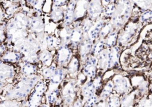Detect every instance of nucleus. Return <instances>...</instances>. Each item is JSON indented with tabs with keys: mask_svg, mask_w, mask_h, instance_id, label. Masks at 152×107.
<instances>
[{
	"mask_svg": "<svg viewBox=\"0 0 152 107\" xmlns=\"http://www.w3.org/2000/svg\"><path fill=\"white\" fill-rule=\"evenodd\" d=\"M22 4L23 1H0V5L8 20L22 8Z\"/></svg>",
	"mask_w": 152,
	"mask_h": 107,
	"instance_id": "10",
	"label": "nucleus"
},
{
	"mask_svg": "<svg viewBox=\"0 0 152 107\" xmlns=\"http://www.w3.org/2000/svg\"><path fill=\"white\" fill-rule=\"evenodd\" d=\"M11 50L20 54L23 62L35 65L39 62L38 55L41 49L34 34L32 33H29L26 38L16 43Z\"/></svg>",
	"mask_w": 152,
	"mask_h": 107,
	"instance_id": "3",
	"label": "nucleus"
},
{
	"mask_svg": "<svg viewBox=\"0 0 152 107\" xmlns=\"http://www.w3.org/2000/svg\"><path fill=\"white\" fill-rule=\"evenodd\" d=\"M7 84L8 83H7L4 81H0V100H1V97H2V95L4 94V92L5 90V87Z\"/></svg>",
	"mask_w": 152,
	"mask_h": 107,
	"instance_id": "49",
	"label": "nucleus"
},
{
	"mask_svg": "<svg viewBox=\"0 0 152 107\" xmlns=\"http://www.w3.org/2000/svg\"><path fill=\"white\" fill-rule=\"evenodd\" d=\"M79 68V61L76 56H74L70 60L67 65V71L71 75L75 74Z\"/></svg>",
	"mask_w": 152,
	"mask_h": 107,
	"instance_id": "34",
	"label": "nucleus"
},
{
	"mask_svg": "<svg viewBox=\"0 0 152 107\" xmlns=\"http://www.w3.org/2000/svg\"><path fill=\"white\" fill-rule=\"evenodd\" d=\"M65 10L63 7H53L51 4V9L49 13L50 18L55 23H58L64 20Z\"/></svg>",
	"mask_w": 152,
	"mask_h": 107,
	"instance_id": "24",
	"label": "nucleus"
},
{
	"mask_svg": "<svg viewBox=\"0 0 152 107\" xmlns=\"http://www.w3.org/2000/svg\"><path fill=\"white\" fill-rule=\"evenodd\" d=\"M113 89L118 94L124 95L128 89V85L125 78L121 75H116L113 78Z\"/></svg>",
	"mask_w": 152,
	"mask_h": 107,
	"instance_id": "16",
	"label": "nucleus"
},
{
	"mask_svg": "<svg viewBox=\"0 0 152 107\" xmlns=\"http://www.w3.org/2000/svg\"><path fill=\"white\" fill-rule=\"evenodd\" d=\"M46 90L47 85L45 80L38 81L26 99V107H39L43 103Z\"/></svg>",
	"mask_w": 152,
	"mask_h": 107,
	"instance_id": "4",
	"label": "nucleus"
},
{
	"mask_svg": "<svg viewBox=\"0 0 152 107\" xmlns=\"http://www.w3.org/2000/svg\"><path fill=\"white\" fill-rule=\"evenodd\" d=\"M66 71L64 68L57 67L53 76L49 80V84L47 86L48 88H56L59 87V84L63 81Z\"/></svg>",
	"mask_w": 152,
	"mask_h": 107,
	"instance_id": "12",
	"label": "nucleus"
},
{
	"mask_svg": "<svg viewBox=\"0 0 152 107\" xmlns=\"http://www.w3.org/2000/svg\"><path fill=\"white\" fill-rule=\"evenodd\" d=\"M119 58V50L118 47L115 46L109 50V67L116 66L118 63Z\"/></svg>",
	"mask_w": 152,
	"mask_h": 107,
	"instance_id": "29",
	"label": "nucleus"
},
{
	"mask_svg": "<svg viewBox=\"0 0 152 107\" xmlns=\"http://www.w3.org/2000/svg\"><path fill=\"white\" fill-rule=\"evenodd\" d=\"M0 107H26V100H1Z\"/></svg>",
	"mask_w": 152,
	"mask_h": 107,
	"instance_id": "31",
	"label": "nucleus"
},
{
	"mask_svg": "<svg viewBox=\"0 0 152 107\" xmlns=\"http://www.w3.org/2000/svg\"><path fill=\"white\" fill-rule=\"evenodd\" d=\"M39 61L41 62L42 67H49L53 62V56L52 52L48 50L40 51L38 55Z\"/></svg>",
	"mask_w": 152,
	"mask_h": 107,
	"instance_id": "23",
	"label": "nucleus"
},
{
	"mask_svg": "<svg viewBox=\"0 0 152 107\" xmlns=\"http://www.w3.org/2000/svg\"><path fill=\"white\" fill-rule=\"evenodd\" d=\"M112 32V24L110 23L104 24L102 27L99 36L102 38L103 37L107 36Z\"/></svg>",
	"mask_w": 152,
	"mask_h": 107,
	"instance_id": "42",
	"label": "nucleus"
},
{
	"mask_svg": "<svg viewBox=\"0 0 152 107\" xmlns=\"http://www.w3.org/2000/svg\"><path fill=\"white\" fill-rule=\"evenodd\" d=\"M99 99L100 98L98 96L94 95L84 102L83 107H93L97 103Z\"/></svg>",
	"mask_w": 152,
	"mask_h": 107,
	"instance_id": "39",
	"label": "nucleus"
},
{
	"mask_svg": "<svg viewBox=\"0 0 152 107\" xmlns=\"http://www.w3.org/2000/svg\"><path fill=\"white\" fill-rule=\"evenodd\" d=\"M83 39V32L81 28V26H75L72 30L70 44L73 47H76L80 45Z\"/></svg>",
	"mask_w": 152,
	"mask_h": 107,
	"instance_id": "21",
	"label": "nucleus"
},
{
	"mask_svg": "<svg viewBox=\"0 0 152 107\" xmlns=\"http://www.w3.org/2000/svg\"><path fill=\"white\" fill-rule=\"evenodd\" d=\"M98 65L101 69L104 70L109 67V50L104 49L98 56Z\"/></svg>",
	"mask_w": 152,
	"mask_h": 107,
	"instance_id": "32",
	"label": "nucleus"
},
{
	"mask_svg": "<svg viewBox=\"0 0 152 107\" xmlns=\"http://www.w3.org/2000/svg\"><path fill=\"white\" fill-rule=\"evenodd\" d=\"M67 3V1H52V5L56 7H62V6L65 5Z\"/></svg>",
	"mask_w": 152,
	"mask_h": 107,
	"instance_id": "46",
	"label": "nucleus"
},
{
	"mask_svg": "<svg viewBox=\"0 0 152 107\" xmlns=\"http://www.w3.org/2000/svg\"><path fill=\"white\" fill-rule=\"evenodd\" d=\"M72 30L69 26H63L58 30L57 37L59 39L61 46L68 45L69 43Z\"/></svg>",
	"mask_w": 152,
	"mask_h": 107,
	"instance_id": "18",
	"label": "nucleus"
},
{
	"mask_svg": "<svg viewBox=\"0 0 152 107\" xmlns=\"http://www.w3.org/2000/svg\"><path fill=\"white\" fill-rule=\"evenodd\" d=\"M39 107H50V106L46 103H43Z\"/></svg>",
	"mask_w": 152,
	"mask_h": 107,
	"instance_id": "51",
	"label": "nucleus"
},
{
	"mask_svg": "<svg viewBox=\"0 0 152 107\" xmlns=\"http://www.w3.org/2000/svg\"><path fill=\"white\" fill-rule=\"evenodd\" d=\"M113 89V83L112 81H108L102 89L100 96H99L100 99L106 100L110 95Z\"/></svg>",
	"mask_w": 152,
	"mask_h": 107,
	"instance_id": "36",
	"label": "nucleus"
},
{
	"mask_svg": "<svg viewBox=\"0 0 152 107\" xmlns=\"http://www.w3.org/2000/svg\"><path fill=\"white\" fill-rule=\"evenodd\" d=\"M96 90L92 81H89L84 84L81 88V95L84 99L83 100V102L84 103V102L88 98L94 95H96Z\"/></svg>",
	"mask_w": 152,
	"mask_h": 107,
	"instance_id": "25",
	"label": "nucleus"
},
{
	"mask_svg": "<svg viewBox=\"0 0 152 107\" xmlns=\"http://www.w3.org/2000/svg\"><path fill=\"white\" fill-rule=\"evenodd\" d=\"M51 107H62V105H53Z\"/></svg>",
	"mask_w": 152,
	"mask_h": 107,
	"instance_id": "52",
	"label": "nucleus"
},
{
	"mask_svg": "<svg viewBox=\"0 0 152 107\" xmlns=\"http://www.w3.org/2000/svg\"><path fill=\"white\" fill-rule=\"evenodd\" d=\"M119 2L112 16V23L116 26H121L125 23L129 18L131 11V5L129 1H119Z\"/></svg>",
	"mask_w": 152,
	"mask_h": 107,
	"instance_id": "6",
	"label": "nucleus"
},
{
	"mask_svg": "<svg viewBox=\"0 0 152 107\" xmlns=\"http://www.w3.org/2000/svg\"><path fill=\"white\" fill-rule=\"evenodd\" d=\"M19 74L23 76H30L37 74L38 67L37 65L21 62L18 64Z\"/></svg>",
	"mask_w": 152,
	"mask_h": 107,
	"instance_id": "17",
	"label": "nucleus"
},
{
	"mask_svg": "<svg viewBox=\"0 0 152 107\" xmlns=\"http://www.w3.org/2000/svg\"><path fill=\"white\" fill-rule=\"evenodd\" d=\"M107 107H120L121 99L117 95H111L107 99Z\"/></svg>",
	"mask_w": 152,
	"mask_h": 107,
	"instance_id": "37",
	"label": "nucleus"
},
{
	"mask_svg": "<svg viewBox=\"0 0 152 107\" xmlns=\"http://www.w3.org/2000/svg\"><path fill=\"white\" fill-rule=\"evenodd\" d=\"M137 28V26L135 24L129 23L127 24L124 32L119 37V41L121 42V43L127 42L135 33Z\"/></svg>",
	"mask_w": 152,
	"mask_h": 107,
	"instance_id": "20",
	"label": "nucleus"
},
{
	"mask_svg": "<svg viewBox=\"0 0 152 107\" xmlns=\"http://www.w3.org/2000/svg\"><path fill=\"white\" fill-rule=\"evenodd\" d=\"M83 102L82 99H81L80 98H77L68 107H83Z\"/></svg>",
	"mask_w": 152,
	"mask_h": 107,
	"instance_id": "47",
	"label": "nucleus"
},
{
	"mask_svg": "<svg viewBox=\"0 0 152 107\" xmlns=\"http://www.w3.org/2000/svg\"><path fill=\"white\" fill-rule=\"evenodd\" d=\"M72 51L68 45L60 46L57 49L55 56V63L59 67L64 68L68 65L71 59Z\"/></svg>",
	"mask_w": 152,
	"mask_h": 107,
	"instance_id": "8",
	"label": "nucleus"
},
{
	"mask_svg": "<svg viewBox=\"0 0 152 107\" xmlns=\"http://www.w3.org/2000/svg\"><path fill=\"white\" fill-rule=\"evenodd\" d=\"M76 2L75 1H71L68 2L64 11L63 26H69L74 20V11Z\"/></svg>",
	"mask_w": 152,
	"mask_h": 107,
	"instance_id": "14",
	"label": "nucleus"
},
{
	"mask_svg": "<svg viewBox=\"0 0 152 107\" xmlns=\"http://www.w3.org/2000/svg\"><path fill=\"white\" fill-rule=\"evenodd\" d=\"M29 33L38 34L45 32V21L43 14H35L30 17Z\"/></svg>",
	"mask_w": 152,
	"mask_h": 107,
	"instance_id": "7",
	"label": "nucleus"
},
{
	"mask_svg": "<svg viewBox=\"0 0 152 107\" xmlns=\"http://www.w3.org/2000/svg\"><path fill=\"white\" fill-rule=\"evenodd\" d=\"M46 103L48 104L50 107L53 105H62V97L61 90L59 87L48 88L45 96Z\"/></svg>",
	"mask_w": 152,
	"mask_h": 107,
	"instance_id": "11",
	"label": "nucleus"
},
{
	"mask_svg": "<svg viewBox=\"0 0 152 107\" xmlns=\"http://www.w3.org/2000/svg\"><path fill=\"white\" fill-rule=\"evenodd\" d=\"M46 1H35L28 0L25 1L26 4L35 12L39 14H43V8Z\"/></svg>",
	"mask_w": 152,
	"mask_h": 107,
	"instance_id": "28",
	"label": "nucleus"
},
{
	"mask_svg": "<svg viewBox=\"0 0 152 107\" xmlns=\"http://www.w3.org/2000/svg\"><path fill=\"white\" fill-rule=\"evenodd\" d=\"M117 39V33L115 32H111L104 40V44L106 46L109 48L113 47Z\"/></svg>",
	"mask_w": 152,
	"mask_h": 107,
	"instance_id": "38",
	"label": "nucleus"
},
{
	"mask_svg": "<svg viewBox=\"0 0 152 107\" xmlns=\"http://www.w3.org/2000/svg\"><path fill=\"white\" fill-rule=\"evenodd\" d=\"M17 74V70L13 64L0 61V81L7 83H13Z\"/></svg>",
	"mask_w": 152,
	"mask_h": 107,
	"instance_id": "9",
	"label": "nucleus"
},
{
	"mask_svg": "<svg viewBox=\"0 0 152 107\" xmlns=\"http://www.w3.org/2000/svg\"><path fill=\"white\" fill-rule=\"evenodd\" d=\"M8 50V48H7V45L5 43L1 44L0 45V57Z\"/></svg>",
	"mask_w": 152,
	"mask_h": 107,
	"instance_id": "50",
	"label": "nucleus"
},
{
	"mask_svg": "<svg viewBox=\"0 0 152 107\" xmlns=\"http://www.w3.org/2000/svg\"><path fill=\"white\" fill-rule=\"evenodd\" d=\"M43 79L40 74L30 76L20 75L12 83H8L1 100H26L38 81Z\"/></svg>",
	"mask_w": 152,
	"mask_h": 107,
	"instance_id": "2",
	"label": "nucleus"
},
{
	"mask_svg": "<svg viewBox=\"0 0 152 107\" xmlns=\"http://www.w3.org/2000/svg\"><path fill=\"white\" fill-rule=\"evenodd\" d=\"M8 20L7 19L2 8L0 5V24L6 23Z\"/></svg>",
	"mask_w": 152,
	"mask_h": 107,
	"instance_id": "45",
	"label": "nucleus"
},
{
	"mask_svg": "<svg viewBox=\"0 0 152 107\" xmlns=\"http://www.w3.org/2000/svg\"><path fill=\"white\" fill-rule=\"evenodd\" d=\"M141 20L142 21H146L152 19V9L147 11L141 15Z\"/></svg>",
	"mask_w": 152,
	"mask_h": 107,
	"instance_id": "44",
	"label": "nucleus"
},
{
	"mask_svg": "<svg viewBox=\"0 0 152 107\" xmlns=\"http://www.w3.org/2000/svg\"><path fill=\"white\" fill-rule=\"evenodd\" d=\"M61 95L62 107H68L75 100L76 83L73 80H68L61 85Z\"/></svg>",
	"mask_w": 152,
	"mask_h": 107,
	"instance_id": "5",
	"label": "nucleus"
},
{
	"mask_svg": "<svg viewBox=\"0 0 152 107\" xmlns=\"http://www.w3.org/2000/svg\"><path fill=\"white\" fill-rule=\"evenodd\" d=\"M105 44L104 40L101 39L96 42V43L92 46L91 48V55L93 56H98L104 50Z\"/></svg>",
	"mask_w": 152,
	"mask_h": 107,
	"instance_id": "35",
	"label": "nucleus"
},
{
	"mask_svg": "<svg viewBox=\"0 0 152 107\" xmlns=\"http://www.w3.org/2000/svg\"><path fill=\"white\" fill-rule=\"evenodd\" d=\"M93 25V20H91L90 17L85 19L83 21V23L81 26L82 31L83 32H84L83 33H86L88 32V31L90 30V29H91Z\"/></svg>",
	"mask_w": 152,
	"mask_h": 107,
	"instance_id": "40",
	"label": "nucleus"
},
{
	"mask_svg": "<svg viewBox=\"0 0 152 107\" xmlns=\"http://www.w3.org/2000/svg\"><path fill=\"white\" fill-rule=\"evenodd\" d=\"M97 65V59L96 57L91 56L87 58L83 67V73L88 77L94 78L96 75V70Z\"/></svg>",
	"mask_w": 152,
	"mask_h": 107,
	"instance_id": "13",
	"label": "nucleus"
},
{
	"mask_svg": "<svg viewBox=\"0 0 152 107\" xmlns=\"http://www.w3.org/2000/svg\"><path fill=\"white\" fill-rule=\"evenodd\" d=\"M136 95L134 93L126 94L121 99L120 107H135Z\"/></svg>",
	"mask_w": 152,
	"mask_h": 107,
	"instance_id": "30",
	"label": "nucleus"
},
{
	"mask_svg": "<svg viewBox=\"0 0 152 107\" xmlns=\"http://www.w3.org/2000/svg\"><path fill=\"white\" fill-rule=\"evenodd\" d=\"M92 48V41L87 37L84 40L83 39L82 42L80 44V54L81 61H84L87 59V55L89 52H91Z\"/></svg>",
	"mask_w": 152,
	"mask_h": 107,
	"instance_id": "22",
	"label": "nucleus"
},
{
	"mask_svg": "<svg viewBox=\"0 0 152 107\" xmlns=\"http://www.w3.org/2000/svg\"><path fill=\"white\" fill-rule=\"evenodd\" d=\"M102 5L99 1H91L88 6V12L90 15V18L94 20L97 19V18L102 12Z\"/></svg>",
	"mask_w": 152,
	"mask_h": 107,
	"instance_id": "19",
	"label": "nucleus"
},
{
	"mask_svg": "<svg viewBox=\"0 0 152 107\" xmlns=\"http://www.w3.org/2000/svg\"><path fill=\"white\" fill-rule=\"evenodd\" d=\"M116 10V5L115 4H108L104 8V12L106 16H113Z\"/></svg>",
	"mask_w": 152,
	"mask_h": 107,
	"instance_id": "41",
	"label": "nucleus"
},
{
	"mask_svg": "<svg viewBox=\"0 0 152 107\" xmlns=\"http://www.w3.org/2000/svg\"><path fill=\"white\" fill-rule=\"evenodd\" d=\"M93 107H107L106 100L100 99L97 103Z\"/></svg>",
	"mask_w": 152,
	"mask_h": 107,
	"instance_id": "48",
	"label": "nucleus"
},
{
	"mask_svg": "<svg viewBox=\"0 0 152 107\" xmlns=\"http://www.w3.org/2000/svg\"><path fill=\"white\" fill-rule=\"evenodd\" d=\"M29 18L28 12L22 8L7 21L5 43L8 50L28 36Z\"/></svg>",
	"mask_w": 152,
	"mask_h": 107,
	"instance_id": "1",
	"label": "nucleus"
},
{
	"mask_svg": "<svg viewBox=\"0 0 152 107\" xmlns=\"http://www.w3.org/2000/svg\"><path fill=\"white\" fill-rule=\"evenodd\" d=\"M6 23L7 22L4 24H0V45L5 43L7 39L6 32H5Z\"/></svg>",
	"mask_w": 152,
	"mask_h": 107,
	"instance_id": "43",
	"label": "nucleus"
},
{
	"mask_svg": "<svg viewBox=\"0 0 152 107\" xmlns=\"http://www.w3.org/2000/svg\"><path fill=\"white\" fill-rule=\"evenodd\" d=\"M103 25L104 22L102 20H99L94 24H93L88 32V34L87 36L92 42L99 36L100 30Z\"/></svg>",
	"mask_w": 152,
	"mask_h": 107,
	"instance_id": "26",
	"label": "nucleus"
},
{
	"mask_svg": "<svg viewBox=\"0 0 152 107\" xmlns=\"http://www.w3.org/2000/svg\"><path fill=\"white\" fill-rule=\"evenodd\" d=\"M0 61L5 63L14 64H19L21 62V55L19 52L11 51L7 50L1 57Z\"/></svg>",
	"mask_w": 152,
	"mask_h": 107,
	"instance_id": "15",
	"label": "nucleus"
},
{
	"mask_svg": "<svg viewBox=\"0 0 152 107\" xmlns=\"http://www.w3.org/2000/svg\"><path fill=\"white\" fill-rule=\"evenodd\" d=\"M78 4H76L74 11V20L80 17H81L88 10V1H78Z\"/></svg>",
	"mask_w": 152,
	"mask_h": 107,
	"instance_id": "33",
	"label": "nucleus"
},
{
	"mask_svg": "<svg viewBox=\"0 0 152 107\" xmlns=\"http://www.w3.org/2000/svg\"><path fill=\"white\" fill-rule=\"evenodd\" d=\"M57 67L56 63L54 62L49 67H42L40 70V73L43 79L49 81L53 76Z\"/></svg>",
	"mask_w": 152,
	"mask_h": 107,
	"instance_id": "27",
	"label": "nucleus"
}]
</instances>
